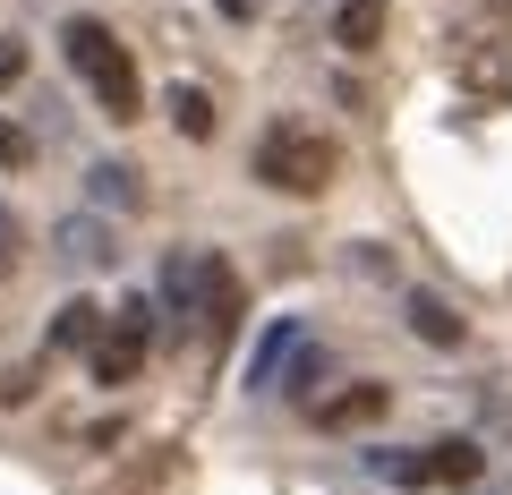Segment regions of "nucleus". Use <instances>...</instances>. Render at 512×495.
Wrapping results in <instances>:
<instances>
[{
  "label": "nucleus",
  "instance_id": "4",
  "mask_svg": "<svg viewBox=\"0 0 512 495\" xmlns=\"http://www.w3.org/2000/svg\"><path fill=\"white\" fill-rule=\"evenodd\" d=\"M376 470L393 478V487H470V478L487 470V453H478L470 436H444V444H419V453H376Z\"/></svg>",
  "mask_w": 512,
  "mask_h": 495
},
{
  "label": "nucleus",
  "instance_id": "6",
  "mask_svg": "<svg viewBox=\"0 0 512 495\" xmlns=\"http://www.w3.org/2000/svg\"><path fill=\"white\" fill-rule=\"evenodd\" d=\"M384 410H393V393H384V385H342V393H316V402H308V419L342 436V427H376Z\"/></svg>",
  "mask_w": 512,
  "mask_h": 495
},
{
  "label": "nucleus",
  "instance_id": "13",
  "mask_svg": "<svg viewBox=\"0 0 512 495\" xmlns=\"http://www.w3.org/2000/svg\"><path fill=\"white\" fill-rule=\"evenodd\" d=\"M171 129L205 146V137H214V94L205 86H171Z\"/></svg>",
  "mask_w": 512,
  "mask_h": 495
},
{
  "label": "nucleus",
  "instance_id": "17",
  "mask_svg": "<svg viewBox=\"0 0 512 495\" xmlns=\"http://www.w3.org/2000/svg\"><path fill=\"white\" fill-rule=\"evenodd\" d=\"M0 402H9V410L35 402V367H9V376H0Z\"/></svg>",
  "mask_w": 512,
  "mask_h": 495
},
{
  "label": "nucleus",
  "instance_id": "16",
  "mask_svg": "<svg viewBox=\"0 0 512 495\" xmlns=\"http://www.w3.org/2000/svg\"><path fill=\"white\" fill-rule=\"evenodd\" d=\"M18 77H26V43H18V35H0V94L18 86Z\"/></svg>",
  "mask_w": 512,
  "mask_h": 495
},
{
  "label": "nucleus",
  "instance_id": "10",
  "mask_svg": "<svg viewBox=\"0 0 512 495\" xmlns=\"http://www.w3.org/2000/svg\"><path fill=\"white\" fill-rule=\"evenodd\" d=\"M103 316H111V308H94V299H60V316H52V350H94Z\"/></svg>",
  "mask_w": 512,
  "mask_h": 495
},
{
  "label": "nucleus",
  "instance_id": "3",
  "mask_svg": "<svg viewBox=\"0 0 512 495\" xmlns=\"http://www.w3.org/2000/svg\"><path fill=\"white\" fill-rule=\"evenodd\" d=\"M146 350H154V308H146V299L111 308V316H103V333H94V350H86L94 385H128V376L146 367Z\"/></svg>",
  "mask_w": 512,
  "mask_h": 495
},
{
  "label": "nucleus",
  "instance_id": "9",
  "mask_svg": "<svg viewBox=\"0 0 512 495\" xmlns=\"http://www.w3.org/2000/svg\"><path fill=\"white\" fill-rule=\"evenodd\" d=\"M333 43L342 52H376L384 43V0H342L333 9Z\"/></svg>",
  "mask_w": 512,
  "mask_h": 495
},
{
  "label": "nucleus",
  "instance_id": "5",
  "mask_svg": "<svg viewBox=\"0 0 512 495\" xmlns=\"http://www.w3.org/2000/svg\"><path fill=\"white\" fill-rule=\"evenodd\" d=\"M197 333H205V350H222L239 333V274L222 257H205V282H197Z\"/></svg>",
  "mask_w": 512,
  "mask_h": 495
},
{
  "label": "nucleus",
  "instance_id": "7",
  "mask_svg": "<svg viewBox=\"0 0 512 495\" xmlns=\"http://www.w3.org/2000/svg\"><path fill=\"white\" fill-rule=\"evenodd\" d=\"M197 282H205V248H188V257L163 265V316H180L188 333H197Z\"/></svg>",
  "mask_w": 512,
  "mask_h": 495
},
{
  "label": "nucleus",
  "instance_id": "12",
  "mask_svg": "<svg viewBox=\"0 0 512 495\" xmlns=\"http://www.w3.org/2000/svg\"><path fill=\"white\" fill-rule=\"evenodd\" d=\"M60 257H69V265H111L120 248H111L103 222H60Z\"/></svg>",
  "mask_w": 512,
  "mask_h": 495
},
{
  "label": "nucleus",
  "instance_id": "18",
  "mask_svg": "<svg viewBox=\"0 0 512 495\" xmlns=\"http://www.w3.org/2000/svg\"><path fill=\"white\" fill-rule=\"evenodd\" d=\"M9 265H18V214L0 205V274H9Z\"/></svg>",
  "mask_w": 512,
  "mask_h": 495
},
{
  "label": "nucleus",
  "instance_id": "2",
  "mask_svg": "<svg viewBox=\"0 0 512 495\" xmlns=\"http://www.w3.org/2000/svg\"><path fill=\"white\" fill-rule=\"evenodd\" d=\"M333 171H342V146L325 129H299V120H274L256 137V180L282 188V197H325Z\"/></svg>",
  "mask_w": 512,
  "mask_h": 495
},
{
  "label": "nucleus",
  "instance_id": "15",
  "mask_svg": "<svg viewBox=\"0 0 512 495\" xmlns=\"http://www.w3.org/2000/svg\"><path fill=\"white\" fill-rule=\"evenodd\" d=\"M26 154H35V146H26V129H18V120H0V171H18Z\"/></svg>",
  "mask_w": 512,
  "mask_h": 495
},
{
  "label": "nucleus",
  "instance_id": "8",
  "mask_svg": "<svg viewBox=\"0 0 512 495\" xmlns=\"http://www.w3.org/2000/svg\"><path fill=\"white\" fill-rule=\"evenodd\" d=\"M402 316H410V333H419V342H436V350H461V333H470L436 291H410V299H402Z\"/></svg>",
  "mask_w": 512,
  "mask_h": 495
},
{
  "label": "nucleus",
  "instance_id": "1",
  "mask_svg": "<svg viewBox=\"0 0 512 495\" xmlns=\"http://www.w3.org/2000/svg\"><path fill=\"white\" fill-rule=\"evenodd\" d=\"M69 69L86 77V94L103 103V120H137L146 111V86H137V60H128V43L111 35L103 18H69Z\"/></svg>",
  "mask_w": 512,
  "mask_h": 495
},
{
  "label": "nucleus",
  "instance_id": "19",
  "mask_svg": "<svg viewBox=\"0 0 512 495\" xmlns=\"http://www.w3.org/2000/svg\"><path fill=\"white\" fill-rule=\"evenodd\" d=\"M478 9H487V18H512V0H478Z\"/></svg>",
  "mask_w": 512,
  "mask_h": 495
},
{
  "label": "nucleus",
  "instance_id": "14",
  "mask_svg": "<svg viewBox=\"0 0 512 495\" xmlns=\"http://www.w3.org/2000/svg\"><path fill=\"white\" fill-rule=\"evenodd\" d=\"M94 197L103 205H137V171L128 163H94Z\"/></svg>",
  "mask_w": 512,
  "mask_h": 495
},
{
  "label": "nucleus",
  "instance_id": "11",
  "mask_svg": "<svg viewBox=\"0 0 512 495\" xmlns=\"http://www.w3.org/2000/svg\"><path fill=\"white\" fill-rule=\"evenodd\" d=\"M291 359H299V325H274V333H265V350H256V367H248V385L274 393L282 376H291Z\"/></svg>",
  "mask_w": 512,
  "mask_h": 495
}]
</instances>
